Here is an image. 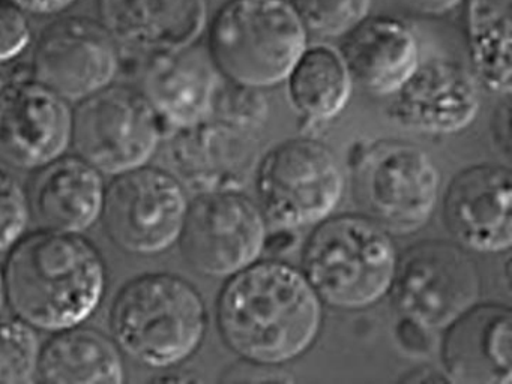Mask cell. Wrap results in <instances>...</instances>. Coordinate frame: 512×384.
Instances as JSON below:
<instances>
[{"label":"cell","mask_w":512,"mask_h":384,"mask_svg":"<svg viewBox=\"0 0 512 384\" xmlns=\"http://www.w3.org/2000/svg\"><path fill=\"white\" fill-rule=\"evenodd\" d=\"M217 326L239 359L284 366L316 344L323 302L302 270L257 261L227 279L218 296Z\"/></svg>","instance_id":"1"},{"label":"cell","mask_w":512,"mask_h":384,"mask_svg":"<svg viewBox=\"0 0 512 384\" xmlns=\"http://www.w3.org/2000/svg\"><path fill=\"white\" fill-rule=\"evenodd\" d=\"M4 279L14 315L49 333L85 324L107 291L106 261L83 234H26L8 251Z\"/></svg>","instance_id":"2"},{"label":"cell","mask_w":512,"mask_h":384,"mask_svg":"<svg viewBox=\"0 0 512 384\" xmlns=\"http://www.w3.org/2000/svg\"><path fill=\"white\" fill-rule=\"evenodd\" d=\"M109 327L124 356L152 371H172L202 347L208 311L202 294L187 279L145 273L119 288Z\"/></svg>","instance_id":"3"},{"label":"cell","mask_w":512,"mask_h":384,"mask_svg":"<svg viewBox=\"0 0 512 384\" xmlns=\"http://www.w3.org/2000/svg\"><path fill=\"white\" fill-rule=\"evenodd\" d=\"M398 252L391 234L367 215L329 216L302 251V273L323 303L362 311L388 296Z\"/></svg>","instance_id":"4"},{"label":"cell","mask_w":512,"mask_h":384,"mask_svg":"<svg viewBox=\"0 0 512 384\" xmlns=\"http://www.w3.org/2000/svg\"><path fill=\"white\" fill-rule=\"evenodd\" d=\"M206 29L214 68L248 89L284 83L308 47L307 30L289 0H229Z\"/></svg>","instance_id":"5"},{"label":"cell","mask_w":512,"mask_h":384,"mask_svg":"<svg viewBox=\"0 0 512 384\" xmlns=\"http://www.w3.org/2000/svg\"><path fill=\"white\" fill-rule=\"evenodd\" d=\"M353 188L368 218L391 236H409L434 215L440 173L421 147L406 141H379L356 158Z\"/></svg>","instance_id":"6"},{"label":"cell","mask_w":512,"mask_h":384,"mask_svg":"<svg viewBox=\"0 0 512 384\" xmlns=\"http://www.w3.org/2000/svg\"><path fill=\"white\" fill-rule=\"evenodd\" d=\"M256 191L268 224L283 230L310 227L329 218L343 198V168L320 141L292 138L263 156Z\"/></svg>","instance_id":"7"},{"label":"cell","mask_w":512,"mask_h":384,"mask_svg":"<svg viewBox=\"0 0 512 384\" xmlns=\"http://www.w3.org/2000/svg\"><path fill=\"white\" fill-rule=\"evenodd\" d=\"M164 129L142 90L113 81L73 108L71 146L103 176L148 165Z\"/></svg>","instance_id":"8"},{"label":"cell","mask_w":512,"mask_h":384,"mask_svg":"<svg viewBox=\"0 0 512 384\" xmlns=\"http://www.w3.org/2000/svg\"><path fill=\"white\" fill-rule=\"evenodd\" d=\"M481 273L458 243L427 240L398 255L391 294L401 318L446 330L481 300Z\"/></svg>","instance_id":"9"},{"label":"cell","mask_w":512,"mask_h":384,"mask_svg":"<svg viewBox=\"0 0 512 384\" xmlns=\"http://www.w3.org/2000/svg\"><path fill=\"white\" fill-rule=\"evenodd\" d=\"M187 189L166 168H134L112 177L104 195V230L110 242L137 257H155L181 239Z\"/></svg>","instance_id":"10"},{"label":"cell","mask_w":512,"mask_h":384,"mask_svg":"<svg viewBox=\"0 0 512 384\" xmlns=\"http://www.w3.org/2000/svg\"><path fill=\"white\" fill-rule=\"evenodd\" d=\"M266 239L268 222L260 207L224 189L190 201L178 243L191 269L208 278L229 279L260 260Z\"/></svg>","instance_id":"11"},{"label":"cell","mask_w":512,"mask_h":384,"mask_svg":"<svg viewBox=\"0 0 512 384\" xmlns=\"http://www.w3.org/2000/svg\"><path fill=\"white\" fill-rule=\"evenodd\" d=\"M121 47L100 20L62 15L47 24L32 50L29 74L70 104L115 81Z\"/></svg>","instance_id":"12"},{"label":"cell","mask_w":512,"mask_h":384,"mask_svg":"<svg viewBox=\"0 0 512 384\" xmlns=\"http://www.w3.org/2000/svg\"><path fill=\"white\" fill-rule=\"evenodd\" d=\"M71 129L70 102L31 74H16L0 87V159L10 167L35 171L65 155Z\"/></svg>","instance_id":"13"},{"label":"cell","mask_w":512,"mask_h":384,"mask_svg":"<svg viewBox=\"0 0 512 384\" xmlns=\"http://www.w3.org/2000/svg\"><path fill=\"white\" fill-rule=\"evenodd\" d=\"M391 98V119L421 134H458L475 122L481 107L475 74L445 59L419 63Z\"/></svg>","instance_id":"14"},{"label":"cell","mask_w":512,"mask_h":384,"mask_svg":"<svg viewBox=\"0 0 512 384\" xmlns=\"http://www.w3.org/2000/svg\"><path fill=\"white\" fill-rule=\"evenodd\" d=\"M443 216L458 245L479 254H502L512 246V173L499 164L460 171L449 183Z\"/></svg>","instance_id":"15"},{"label":"cell","mask_w":512,"mask_h":384,"mask_svg":"<svg viewBox=\"0 0 512 384\" xmlns=\"http://www.w3.org/2000/svg\"><path fill=\"white\" fill-rule=\"evenodd\" d=\"M119 47L163 53L193 47L209 23L208 0H97Z\"/></svg>","instance_id":"16"},{"label":"cell","mask_w":512,"mask_h":384,"mask_svg":"<svg viewBox=\"0 0 512 384\" xmlns=\"http://www.w3.org/2000/svg\"><path fill=\"white\" fill-rule=\"evenodd\" d=\"M26 192L40 230L83 234L101 219L106 182L85 159L65 153L35 170Z\"/></svg>","instance_id":"17"},{"label":"cell","mask_w":512,"mask_h":384,"mask_svg":"<svg viewBox=\"0 0 512 384\" xmlns=\"http://www.w3.org/2000/svg\"><path fill=\"white\" fill-rule=\"evenodd\" d=\"M443 368L451 383H512V312L476 305L445 330Z\"/></svg>","instance_id":"18"},{"label":"cell","mask_w":512,"mask_h":384,"mask_svg":"<svg viewBox=\"0 0 512 384\" xmlns=\"http://www.w3.org/2000/svg\"><path fill=\"white\" fill-rule=\"evenodd\" d=\"M250 131L226 120L208 119L169 132L166 159L172 173L185 189L203 192L224 191L230 177L239 174L251 156Z\"/></svg>","instance_id":"19"},{"label":"cell","mask_w":512,"mask_h":384,"mask_svg":"<svg viewBox=\"0 0 512 384\" xmlns=\"http://www.w3.org/2000/svg\"><path fill=\"white\" fill-rule=\"evenodd\" d=\"M338 51L353 84L380 98L394 96L421 63L412 27L388 15L365 18Z\"/></svg>","instance_id":"20"},{"label":"cell","mask_w":512,"mask_h":384,"mask_svg":"<svg viewBox=\"0 0 512 384\" xmlns=\"http://www.w3.org/2000/svg\"><path fill=\"white\" fill-rule=\"evenodd\" d=\"M190 48L154 53L143 71L140 90L157 114L164 137L208 119L214 107L217 78Z\"/></svg>","instance_id":"21"},{"label":"cell","mask_w":512,"mask_h":384,"mask_svg":"<svg viewBox=\"0 0 512 384\" xmlns=\"http://www.w3.org/2000/svg\"><path fill=\"white\" fill-rule=\"evenodd\" d=\"M124 354L113 341L92 327L59 330L41 345L37 381L47 384H121Z\"/></svg>","instance_id":"22"},{"label":"cell","mask_w":512,"mask_h":384,"mask_svg":"<svg viewBox=\"0 0 512 384\" xmlns=\"http://www.w3.org/2000/svg\"><path fill=\"white\" fill-rule=\"evenodd\" d=\"M475 77L496 95L512 92V0H464Z\"/></svg>","instance_id":"23"},{"label":"cell","mask_w":512,"mask_h":384,"mask_svg":"<svg viewBox=\"0 0 512 384\" xmlns=\"http://www.w3.org/2000/svg\"><path fill=\"white\" fill-rule=\"evenodd\" d=\"M286 81L295 108L319 122L343 113L353 89L340 51L328 45L305 48Z\"/></svg>","instance_id":"24"},{"label":"cell","mask_w":512,"mask_h":384,"mask_svg":"<svg viewBox=\"0 0 512 384\" xmlns=\"http://www.w3.org/2000/svg\"><path fill=\"white\" fill-rule=\"evenodd\" d=\"M31 324L0 318V384H29L37 381L41 341Z\"/></svg>","instance_id":"25"},{"label":"cell","mask_w":512,"mask_h":384,"mask_svg":"<svg viewBox=\"0 0 512 384\" xmlns=\"http://www.w3.org/2000/svg\"><path fill=\"white\" fill-rule=\"evenodd\" d=\"M307 33L344 38L370 17L371 0H289Z\"/></svg>","instance_id":"26"},{"label":"cell","mask_w":512,"mask_h":384,"mask_svg":"<svg viewBox=\"0 0 512 384\" xmlns=\"http://www.w3.org/2000/svg\"><path fill=\"white\" fill-rule=\"evenodd\" d=\"M28 192L5 168H0V254L28 234L31 222Z\"/></svg>","instance_id":"27"},{"label":"cell","mask_w":512,"mask_h":384,"mask_svg":"<svg viewBox=\"0 0 512 384\" xmlns=\"http://www.w3.org/2000/svg\"><path fill=\"white\" fill-rule=\"evenodd\" d=\"M32 41L25 12L11 0H0V65H11L25 54Z\"/></svg>","instance_id":"28"},{"label":"cell","mask_w":512,"mask_h":384,"mask_svg":"<svg viewBox=\"0 0 512 384\" xmlns=\"http://www.w3.org/2000/svg\"><path fill=\"white\" fill-rule=\"evenodd\" d=\"M221 383H293L295 378L283 366L239 359L221 375Z\"/></svg>","instance_id":"29"},{"label":"cell","mask_w":512,"mask_h":384,"mask_svg":"<svg viewBox=\"0 0 512 384\" xmlns=\"http://www.w3.org/2000/svg\"><path fill=\"white\" fill-rule=\"evenodd\" d=\"M407 14L421 18H442L451 14L464 0H395Z\"/></svg>","instance_id":"30"},{"label":"cell","mask_w":512,"mask_h":384,"mask_svg":"<svg viewBox=\"0 0 512 384\" xmlns=\"http://www.w3.org/2000/svg\"><path fill=\"white\" fill-rule=\"evenodd\" d=\"M431 330L413 323V321L401 318L397 327V338L400 341L401 347L406 350L413 351V353H427L430 351Z\"/></svg>","instance_id":"31"},{"label":"cell","mask_w":512,"mask_h":384,"mask_svg":"<svg viewBox=\"0 0 512 384\" xmlns=\"http://www.w3.org/2000/svg\"><path fill=\"white\" fill-rule=\"evenodd\" d=\"M23 12L38 15H52L70 8L76 0H11Z\"/></svg>","instance_id":"32"},{"label":"cell","mask_w":512,"mask_h":384,"mask_svg":"<svg viewBox=\"0 0 512 384\" xmlns=\"http://www.w3.org/2000/svg\"><path fill=\"white\" fill-rule=\"evenodd\" d=\"M401 381H406V383H451L445 372L440 374L431 366H421V368L409 372V375L401 378Z\"/></svg>","instance_id":"33"},{"label":"cell","mask_w":512,"mask_h":384,"mask_svg":"<svg viewBox=\"0 0 512 384\" xmlns=\"http://www.w3.org/2000/svg\"><path fill=\"white\" fill-rule=\"evenodd\" d=\"M5 306H7V296H5L4 267L0 266V315L4 312Z\"/></svg>","instance_id":"34"},{"label":"cell","mask_w":512,"mask_h":384,"mask_svg":"<svg viewBox=\"0 0 512 384\" xmlns=\"http://www.w3.org/2000/svg\"><path fill=\"white\" fill-rule=\"evenodd\" d=\"M8 65H0V87L4 86L5 83H7L8 80H10L11 77H14V75H8Z\"/></svg>","instance_id":"35"}]
</instances>
